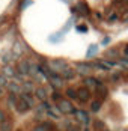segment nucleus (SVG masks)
I'll return each mask as SVG.
<instances>
[{
    "label": "nucleus",
    "mask_w": 128,
    "mask_h": 131,
    "mask_svg": "<svg viewBox=\"0 0 128 131\" xmlns=\"http://www.w3.org/2000/svg\"><path fill=\"white\" fill-rule=\"evenodd\" d=\"M47 65H48V68H50L53 72H57V74H60L62 71H63L68 65V62L66 60H63V59H54V60H48L47 62Z\"/></svg>",
    "instance_id": "obj_1"
},
{
    "label": "nucleus",
    "mask_w": 128,
    "mask_h": 131,
    "mask_svg": "<svg viewBox=\"0 0 128 131\" xmlns=\"http://www.w3.org/2000/svg\"><path fill=\"white\" fill-rule=\"evenodd\" d=\"M92 69H93L92 63H88V62H78V63H76V72L78 75H81V77L90 75Z\"/></svg>",
    "instance_id": "obj_2"
},
{
    "label": "nucleus",
    "mask_w": 128,
    "mask_h": 131,
    "mask_svg": "<svg viewBox=\"0 0 128 131\" xmlns=\"http://www.w3.org/2000/svg\"><path fill=\"white\" fill-rule=\"evenodd\" d=\"M57 107H59V110L62 112V115H68V113H74L76 112V108H74V105L71 103V100H60L59 103H57Z\"/></svg>",
    "instance_id": "obj_3"
},
{
    "label": "nucleus",
    "mask_w": 128,
    "mask_h": 131,
    "mask_svg": "<svg viewBox=\"0 0 128 131\" xmlns=\"http://www.w3.org/2000/svg\"><path fill=\"white\" fill-rule=\"evenodd\" d=\"M47 80H48V83H50L54 89H60V88H63L65 80L62 79V77H60V74H57V72H51Z\"/></svg>",
    "instance_id": "obj_4"
},
{
    "label": "nucleus",
    "mask_w": 128,
    "mask_h": 131,
    "mask_svg": "<svg viewBox=\"0 0 128 131\" xmlns=\"http://www.w3.org/2000/svg\"><path fill=\"white\" fill-rule=\"evenodd\" d=\"M90 89H88L86 86H80V88H77V101L78 103H88L90 100Z\"/></svg>",
    "instance_id": "obj_5"
},
{
    "label": "nucleus",
    "mask_w": 128,
    "mask_h": 131,
    "mask_svg": "<svg viewBox=\"0 0 128 131\" xmlns=\"http://www.w3.org/2000/svg\"><path fill=\"white\" fill-rule=\"evenodd\" d=\"M93 92H95V95H97L101 101H102V100H105V98L109 96V89L104 86V83H101V81L97 84V89H95Z\"/></svg>",
    "instance_id": "obj_6"
},
{
    "label": "nucleus",
    "mask_w": 128,
    "mask_h": 131,
    "mask_svg": "<svg viewBox=\"0 0 128 131\" xmlns=\"http://www.w3.org/2000/svg\"><path fill=\"white\" fill-rule=\"evenodd\" d=\"M74 115H76V118L78 119V122H81L83 125H89V122H90L89 115H88V113H86L84 110H80V108H76Z\"/></svg>",
    "instance_id": "obj_7"
},
{
    "label": "nucleus",
    "mask_w": 128,
    "mask_h": 131,
    "mask_svg": "<svg viewBox=\"0 0 128 131\" xmlns=\"http://www.w3.org/2000/svg\"><path fill=\"white\" fill-rule=\"evenodd\" d=\"M30 60H20L18 62V66H17V69H18V72L21 74V75H29V72H30Z\"/></svg>",
    "instance_id": "obj_8"
},
{
    "label": "nucleus",
    "mask_w": 128,
    "mask_h": 131,
    "mask_svg": "<svg viewBox=\"0 0 128 131\" xmlns=\"http://www.w3.org/2000/svg\"><path fill=\"white\" fill-rule=\"evenodd\" d=\"M18 96H20V98H21V100H23L26 104L30 107V108H35V107H36V101H35V98L32 96V93H27V92H21V93H20Z\"/></svg>",
    "instance_id": "obj_9"
},
{
    "label": "nucleus",
    "mask_w": 128,
    "mask_h": 131,
    "mask_svg": "<svg viewBox=\"0 0 128 131\" xmlns=\"http://www.w3.org/2000/svg\"><path fill=\"white\" fill-rule=\"evenodd\" d=\"M6 89H8L9 93H15V95H20V93L23 92L21 86H20V83H17V81H8Z\"/></svg>",
    "instance_id": "obj_10"
},
{
    "label": "nucleus",
    "mask_w": 128,
    "mask_h": 131,
    "mask_svg": "<svg viewBox=\"0 0 128 131\" xmlns=\"http://www.w3.org/2000/svg\"><path fill=\"white\" fill-rule=\"evenodd\" d=\"M76 75H77L76 69H72L71 66H66L63 71L60 72V77H62L63 80H74L76 79Z\"/></svg>",
    "instance_id": "obj_11"
},
{
    "label": "nucleus",
    "mask_w": 128,
    "mask_h": 131,
    "mask_svg": "<svg viewBox=\"0 0 128 131\" xmlns=\"http://www.w3.org/2000/svg\"><path fill=\"white\" fill-rule=\"evenodd\" d=\"M35 98L36 100H39V101H45L47 100V96H48V92H47V89L44 88V86H39V88H35Z\"/></svg>",
    "instance_id": "obj_12"
},
{
    "label": "nucleus",
    "mask_w": 128,
    "mask_h": 131,
    "mask_svg": "<svg viewBox=\"0 0 128 131\" xmlns=\"http://www.w3.org/2000/svg\"><path fill=\"white\" fill-rule=\"evenodd\" d=\"M83 83H84V86H86L88 89H90V91H95V89H97V84L100 83V80L95 79V77H90V75H88V77H84Z\"/></svg>",
    "instance_id": "obj_13"
},
{
    "label": "nucleus",
    "mask_w": 128,
    "mask_h": 131,
    "mask_svg": "<svg viewBox=\"0 0 128 131\" xmlns=\"http://www.w3.org/2000/svg\"><path fill=\"white\" fill-rule=\"evenodd\" d=\"M15 110H17V113H20V115H24V113H27L29 110H30V107L26 104L24 101L18 96V101H17V104H15Z\"/></svg>",
    "instance_id": "obj_14"
},
{
    "label": "nucleus",
    "mask_w": 128,
    "mask_h": 131,
    "mask_svg": "<svg viewBox=\"0 0 128 131\" xmlns=\"http://www.w3.org/2000/svg\"><path fill=\"white\" fill-rule=\"evenodd\" d=\"M92 128H93V131H107V127H105L104 121H101V119H93Z\"/></svg>",
    "instance_id": "obj_15"
},
{
    "label": "nucleus",
    "mask_w": 128,
    "mask_h": 131,
    "mask_svg": "<svg viewBox=\"0 0 128 131\" xmlns=\"http://www.w3.org/2000/svg\"><path fill=\"white\" fill-rule=\"evenodd\" d=\"M27 50L24 45H21L20 42H15V45H14V57L17 59V57H20V56H23L24 51Z\"/></svg>",
    "instance_id": "obj_16"
},
{
    "label": "nucleus",
    "mask_w": 128,
    "mask_h": 131,
    "mask_svg": "<svg viewBox=\"0 0 128 131\" xmlns=\"http://www.w3.org/2000/svg\"><path fill=\"white\" fill-rule=\"evenodd\" d=\"M2 74H3L5 77H8V79H14L17 72L14 71V68H12V66L5 65V66H3V69H2Z\"/></svg>",
    "instance_id": "obj_17"
},
{
    "label": "nucleus",
    "mask_w": 128,
    "mask_h": 131,
    "mask_svg": "<svg viewBox=\"0 0 128 131\" xmlns=\"http://www.w3.org/2000/svg\"><path fill=\"white\" fill-rule=\"evenodd\" d=\"M65 95H66L68 100H71V101H77V100H78V98H77V89L76 88H66Z\"/></svg>",
    "instance_id": "obj_18"
},
{
    "label": "nucleus",
    "mask_w": 128,
    "mask_h": 131,
    "mask_svg": "<svg viewBox=\"0 0 128 131\" xmlns=\"http://www.w3.org/2000/svg\"><path fill=\"white\" fill-rule=\"evenodd\" d=\"M101 107H102L101 100H93V101L90 103V112H92V113H98V112L101 110Z\"/></svg>",
    "instance_id": "obj_19"
},
{
    "label": "nucleus",
    "mask_w": 128,
    "mask_h": 131,
    "mask_svg": "<svg viewBox=\"0 0 128 131\" xmlns=\"http://www.w3.org/2000/svg\"><path fill=\"white\" fill-rule=\"evenodd\" d=\"M21 89H23V92L32 93V92H35V86H33L32 81H23L21 83Z\"/></svg>",
    "instance_id": "obj_20"
},
{
    "label": "nucleus",
    "mask_w": 128,
    "mask_h": 131,
    "mask_svg": "<svg viewBox=\"0 0 128 131\" xmlns=\"http://www.w3.org/2000/svg\"><path fill=\"white\" fill-rule=\"evenodd\" d=\"M0 131H12V121L6 119L0 124Z\"/></svg>",
    "instance_id": "obj_21"
},
{
    "label": "nucleus",
    "mask_w": 128,
    "mask_h": 131,
    "mask_svg": "<svg viewBox=\"0 0 128 131\" xmlns=\"http://www.w3.org/2000/svg\"><path fill=\"white\" fill-rule=\"evenodd\" d=\"M17 101H18V95H15V93H9L8 95V105H9V108H15Z\"/></svg>",
    "instance_id": "obj_22"
},
{
    "label": "nucleus",
    "mask_w": 128,
    "mask_h": 131,
    "mask_svg": "<svg viewBox=\"0 0 128 131\" xmlns=\"http://www.w3.org/2000/svg\"><path fill=\"white\" fill-rule=\"evenodd\" d=\"M60 100H62V93H60L59 91H54L53 93H51V101H53V103H56V104H57Z\"/></svg>",
    "instance_id": "obj_23"
},
{
    "label": "nucleus",
    "mask_w": 128,
    "mask_h": 131,
    "mask_svg": "<svg viewBox=\"0 0 128 131\" xmlns=\"http://www.w3.org/2000/svg\"><path fill=\"white\" fill-rule=\"evenodd\" d=\"M78 11L81 15H88L89 14V8H88V5H84V3H80L78 5Z\"/></svg>",
    "instance_id": "obj_24"
},
{
    "label": "nucleus",
    "mask_w": 128,
    "mask_h": 131,
    "mask_svg": "<svg viewBox=\"0 0 128 131\" xmlns=\"http://www.w3.org/2000/svg\"><path fill=\"white\" fill-rule=\"evenodd\" d=\"M118 54H119V53H118V50H116V48H112V50H109V51H105V57H118Z\"/></svg>",
    "instance_id": "obj_25"
},
{
    "label": "nucleus",
    "mask_w": 128,
    "mask_h": 131,
    "mask_svg": "<svg viewBox=\"0 0 128 131\" xmlns=\"http://www.w3.org/2000/svg\"><path fill=\"white\" fill-rule=\"evenodd\" d=\"M30 131H48V130L45 128V125H44V124H39V125H36V127H33Z\"/></svg>",
    "instance_id": "obj_26"
},
{
    "label": "nucleus",
    "mask_w": 128,
    "mask_h": 131,
    "mask_svg": "<svg viewBox=\"0 0 128 131\" xmlns=\"http://www.w3.org/2000/svg\"><path fill=\"white\" fill-rule=\"evenodd\" d=\"M6 84H8V77H5L3 74H0V86L6 88Z\"/></svg>",
    "instance_id": "obj_27"
},
{
    "label": "nucleus",
    "mask_w": 128,
    "mask_h": 131,
    "mask_svg": "<svg viewBox=\"0 0 128 131\" xmlns=\"http://www.w3.org/2000/svg\"><path fill=\"white\" fill-rule=\"evenodd\" d=\"M118 63L122 66V68L128 69V57H127V59H119V62H118Z\"/></svg>",
    "instance_id": "obj_28"
},
{
    "label": "nucleus",
    "mask_w": 128,
    "mask_h": 131,
    "mask_svg": "<svg viewBox=\"0 0 128 131\" xmlns=\"http://www.w3.org/2000/svg\"><path fill=\"white\" fill-rule=\"evenodd\" d=\"M125 3H128V0H113V5L116 6H124Z\"/></svg>",
    "instance_id": "obj_29"
},
{
    "label": "nucleus",
    "mask_w": 128,
    "mask_h": 131,
    "mask_svg": "<svg viewBox=\"0 0 128 131\" xmlns=\"http://www.w3.org/2000/svg\"><path fill=\"white\" fill-rule=\"evenodd\" d=\"M8 116H6V113H5V110H0V124L3 122V121H6Z\"/></svg>",
    "instance_id": "obj_30"
},
{
    "label": "nucleus",
    "mask_w": 128,
    "mask_h": 131,
    "mask_svg": "<svg viewBox=\"0 0 128 131\" xmlns=\"http://www.w3.org/2000/svg\"><path fill=\"white\" fill-rule=\"evenodd\" d=\"M66 131H81V130H80V127H78V125H69Z\"/></svg>",
    "instance_id": "obj_31"
},
{
    "label": "nucleus",
    "mask_w": 128,
    "mask_h": 131,
    "mask_svg": "<svg viewBox=\"0 0 128 131\" xmlns=\"http://www.w3.org/2000/svg\"><path fill=\"white\" fill-rule=\"evenodd\" d=\"M119 79H121V72H116V74L112 75V80H113V81H118Z\"/></svg>",
    "instance_id": "obj_32"
},
{
    "label": "nucleus",
    "mask_w": 128,
    "mask_h": 131,
    "mask_svg": "<svg viewBox=\"0 0 128 131\" xmlns=\"http://www.w3.org/2000/svg\"><path fill=\"white\" fill-rule=\"evenodd\" d=\"M109 20H110V21H115V20H118V15H112Z\"/></svg>",
    "instance_id": "obj_33"
},
{
    "label": "nucleus",
    "mask_w": 128,
    "mask_h": 131,
    "mask_svg": "<svg viewBox=\"0 0 128 131\" xmlns=\"http://www.w3.org/2000/svg\"><path fill=\"white\" fill-rule=\"evenodd\" d=\"M124 53H125V54L128 56V44L125 45V47H124Z\"/></svg>",
    "instance_id": "obj_34"
},
{
    "label": "nucleus",
    "mask_w": 128,
    "mask_h": 131,
    "mask_svg": "<svg viewBox=\"0 0 128 131\" xmlns=\"http://www.w3.org/2000/svg\"><path fill=\"white\" fill-rule=\"evenodd\" d=\"M3 92H5L3 91V86H0V96H3Z\"/></svg>",
    "instance_id": "obj_35"
},
{
    "label": "nucleus",
    "mask_w": 128,
    "mask_h": 131,
    "mask_svg": "<svg viewBox=\"0 0 128 131\" xmlns=\"http://www.w3.org/2000/svg\"><path fill=\"white\" fill-rule=\"evenodd\" d=\"M83 131H89V128H88V125H86V127L83 128Z\"/></svg>",
    "instance_id": "obj_36"
}]
</instances>
